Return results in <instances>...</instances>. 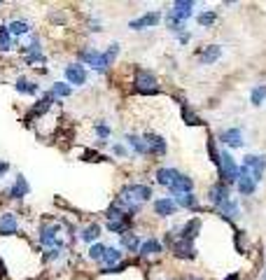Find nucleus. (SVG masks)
<instances>
[{"mask_svg": "<svg viewBox=\"0 0 266 280\" xmlns=\"http://www.w3.org/2000/svg\"><path fill=\"white\" fill-rule=\"evenodd\" d=\"M229 199H231V187L227 182H222V180L208 189V201H210L215 208H219L224 201H229Z\"/></svg>", "mask_w": 266, "mask_h": 280, "instance_id": "7", "label": "nucleus"}, {"mask_svg": "<svg viewBox=\"0 0 266 280\" xmlns=\"http://www.w3.org/2000/svg\"><path fill=\"white\" fill-rule=\"evenodd\" d=\"M168 280H178V278H168Z\"/></svg>", "mask_w": 266, "mask_h": 280, "instance_id": "46", "label": "nucleus"}, {"mask_svg": "<svg viewBox=\"0 0 266 280\" xmlns=\"http://www.w3.org/2000/svg\"><path fill=\"white\" fill-rule=\"evenodd\" d=\"M217 210H219V215H222L224 219H234V217H238V210H241V208H238V201L229 199V201H224Z\"/></svg>", "mask_w": 266, "mask_h": 280, "instance_id": "29", "label": "nucleus"}, {"mask_svg": "<svg viewBox=\"0 0 266 280\" xmlns=\"http://www.w3.org/2000/svg\"><path fill=\"white\" fill-rule=\"evenodd\" d=\"M121 262H124V252H121L119 248H108L105 255L101 257V268H112Z\"/></svg>", "mask_w": 266, "mask_h": 280, "instance_id": "19", "label": "nucleus"}, {"mask_svg": "<svg viewBox=\"0 0 266 280\" xmlns=\"http://www.w3.org/2000/svg\"><path fill=\"white\" fill-rule=\"evenodd\" d=\"M194 7L196 5H194L192 0H178V3H173V7H170L168 14H166V26H168L173 33H182L185 31V21L192 17Z\"/></svg>", "mask_w": 266, "mask_h": 280, "instance_id": "1", "label": "nucleus"}, {"mask_svg": "<svg viewBox=\"0 0 266 280\" xmlns=\"http://www.w3.org/2000/svg\"><path fill=\"white\" fill-rule=\"evenodd\" d=\"M14 47H17V44H14V37L7 31V26H0V49H3V52H12Z\"/></svg>", "mask_w": 266, "mask_h": 280, "instance_id": "33", "label": "nucleus"}, {"mask_svg": "<svg viewBox=\"0 0 266 280\" xmlns=\"http://www.w3.org/2000/svg\"><path fill=\"white\" fill-rule=\"evenodd\" d=\"M14 89H17L19 94H28V96H35L37 91H40V86H37V82H33V79H26V77H19L17 84H14Z\"/></svg>", "mask_w": 266, "mask_h": 280, "instance_id": "26", "label": "nucleus"}, {"mask_svg": "<svg viewBox=\"0 0 266 280\" xmlns=\"http://www.w3.org/2000/svg\"><path fill=\"white\" fill-rule=\"evenodd\" d=\"M264 98H266V84H257L252 91H250V103L257 105V108L264 103Z\"/></svg>", "mask_w": 266, "mask_h": 280, "instance_id": "35", "label": "nucleus"}, {"mask_svg": "<svg viewBox=\"0 0 266 280\" xmlns=\"http://www.w3.org/2000/svg\"><path fill=\"white\" fill-rule=\"evenodd\" d=\"M163 252V243L159 241V238H147V241H143L138 248V255L140 257H157Z\"/></svg>", "mask_w": 266, "mask_h": 280, "instance_id": "17", "label": "nucleus"}, {"mask_svg": "<svg viewBox=\"0 0 266 280\" xmlns=\"http://www.w3.org/2000/svg\"><path fill=\"white\" fill-rule=\"evenodd\" d=\"M59 231H61L59 224H45L42 229H40V234H37V238H40L42 248H47V250H52V248H66V245H63V241L59 238Z\"/></svg>", "mask_w": 266, "mask_h": 280, "instance_id": "6", "label": "nucleus"}, {"mask_svg": "<svg viewBox=\"0 0 266 280\" xmlns=\"http://www.w3.org/2000/svg\"><path fill=\"white\" fill-rule=\"evenodd\" d=\"M119 243H121V250H126V252H138V248H140V234H133V231L121 234Z\"/></svg>", "mask_w": 266, "mask_h": 280, "instance_id": "25", "label": "nucleus"}, {"mask_svg": "<svg viewBox=\"0 0 266 280\" xmlns=\"http://www.w3.org/2000/svg\"><path fill=\"white\" fill-rule=\"evenodd\" d=\"M224 280H238V273H231V275H227Z\"/></svg>", "mask_w": 266, "mask_h": 280, "instance_id": "44", "label": "nucleus"}, {"mask_svg": "<svg viewBox=\"0 0 266 280\" xmlns=\"http://www.w3.org/2000/svg\"><path fill=\"white\" fill-rule=\"evenodd\" d=\"M54 101L56 98L52 96V94H45L42 98H40V101H37L35 105H33V108H30V119H33V117H42V115H47L49 110H52V105H54Z\"/></svg>", "mask_w": 266, "mask_h": 280, "instance_id": "20", "label": "nucleus"}, {"mask_svg": "<svg viewBox=\"0 0 266 280\" xmlns=\"http://www.w3.org/2000/svg\"><path fill=\"white\" fill-rule=\"evenodd\" d=\"M236 187H238V192H241L243 196H252L254 189H257V182H254L252 177H248V175H241V177H238V182H236Z\"/></svg>", "mask_w": 266, "mask_h": 280, "instance_id": "31", "label": "nucleus"}, {"mask_svg": "<svg viewBox=\"0 0 266 280\" xmlns=\"http://www.w3.org/2000/svg\"><path fill=\"white\" fill-rule=\"evenodd\" d=\"M136 91L143 94V96H154V94H159L161 86H159L157 75L150 73V70H138V75H136Z\"/></svg>", "mask_w": 266, "mask_h": 280, "instance_id": "4", "label": "nucleus"}, {"mask_svg": "<svg viewBox=\"0 0 266 280\" xmlns=\"http://www.w3.org/2000/svg\"><path fill=\"white\" fill-rule=\"evenodd\" d=\"M19 234V217L17 213H3L0 215V236H14Z\"/></svg>", "mask_w": 266, "mask_h": 280, "instance_id": "12", "label": "nucleus"}, {"mask_svg": "<svg viewBox=\"0 0 266 280\" xmlns=\"http://www.w3.org/2000/svg\"><path fill=\"white\" fill-rule=\"evenodd\" d=\"M143 138H145L147 147H150V157H163L166 154V140L159 133H145Z\"/></svg>", "mask_w": 266, "mask_h": 280, "instance_id": "16", "label": "nucleus"}, {"mask_svg": "<svg viewBox=\"0 0 266 280\" xmlns=\"http://www.w3.org/2000/svg\"><path fill=\"white\" fill-rule=\"evenodd\" d=\"M261 280H266V271H264V278H261Z\"/></svg>", "mask_w": 266, "mask_h": 280, "instance_id": "45", "label": "nucleus"}, {"mask_svg": "<svg viewBox=\"0 0 266 280\" xmlns=\"http://www.w3.org/2000/svg\"><path fill=\"white\" fill-rule=\"evenodd\" d=\"M112 152H115V157H121V159L128 157V150L124 145H115V147H112Z\"/></svg>", "mask_w": 266, "mask_h": 280, "instance_id": "42", "label": "nucleus"}, {"mask_svg": "<svg viewBox=\"0 0 266 280\" xmlns=\"http://www.w3.org/2000/svg\"><path fill=\"white\" fill-rule=\"evenodd\" d=\"M219 143L227 147H234V150H238V147L245 145V140H243V131L241 126H234V128H224L222 133L217 135Z\"/></svg>", "mask_w": 266, "mask_h": 280, "instance_id": "10", "label": "nucleus"}, {"mask_svg": "<svg viewBox=\"0 0 266 280\" xmlns=\"http://www.w3.org/2000/svg\"><path fill=\"white\" fill-rule=\"evenodd\" d=\"M101 234H103L101 224L91 222V224H86V226L79 229V241H82V243H96L98 238H101Z\"/></svg>", "mask_w": 266, "mask_h": 280, "instance_id": "21", "label": "nucleus"}, {"mask_svg": "<svg viewBox=\"0 0 266 280\" xmlns=\"http://www.w3.org/2000/svg\"><path fill=\"white\" fill-rule=\"evenodd\" d=\"M105 250H108V245H103V243H96V245H91V250H89V259H94V262H101V257L105 255Z\"/></svg>", "mask_w": 266, "mask_h": 280, "instance_id": "38", "label": "nucleus"}, {"mask_svg": "<svg viewBox=\"0 0 266 280\" xmlns=\"http://www.w3.org/2000/svg\"><path fill=\"white\" fill-rule=\"evenodd\" d=\"M79 63L82 66H91L94 70H98V63H101V52L96 47H86L79 52Z\"/></svg>", "mask_w": 266, "mask_h": 280, "instance_id": "23", "label": "nucleus"}, {"mask_svg": "<svg viewBox=\"0 0 266 280\" xmlns=\"http://www.w3.org/2000/svg\"><path fill=\"white\" fill-rule=\"evenodd\" d=\"M28 192H30V187H28V182H26V177L17 175L14 184L7 189V199H12V201H21L24 196H28Z\"/></svg>", "mask_w": 266, "mask_h": 280, "instance_id": "15", "label": "nucleus"}, {"mask_svg": "<svg viewBox=\"0 0 266 280\" xmlns=\"http://www.w3.org/2000/svg\"><path fill=\"white\" fill-rule=\"evenodd\" d=\"M52 96L54 98H68L70 96V94H73V86L70 84H66V82H54V84H52Z\"/></svg>", "mask_w": 266, "mask_h": 280, "instance_id": "34", "label": "nucleus"}, {"mask_svg": "<svg viewBox=\"0 0 266 280\" xmlns=\"http://www.w3.org/2000/svg\"><path fill=\"white\" fill-rule=\"evenodd\" d=\"M152 208H154V215H157V217H173L178 210V206L173 203V199H168V196L157 199V201L152 203Z\"/></svg>", "mask_w": 266, "mask_h": 280, "instance_id": "14", "label": "nucleus"}, {"mask_svg": "<svg viewBox=\"0 0 266 280\" xmlns=\"http://www.w3.org/2000/svg\"><path fill=\"white\" fill-rule=\"evenodd\" d=\"M182 119H185V122H187L189 126H196V124H203V122H201V117L196 115V112H192V110H189V105L185 103V101H182Z\"/></svg>", "mask_w": 266, "mask_h": 280, "instance_id": "37", "label": "nucleus"}, {"mask_svg": "<svg viewBox=\"0 0 266 280\" xmlns=\"http://www.w3.org/2000/svg\"><path fill=\"white\" fill-rule=\"evenodd\" d=\"M173 203H175L178 208H196L199 206V199L194 196V192L192 194H178V196H173Z\"/></svg>", "mask_w": 266, "mask_h": 280, "instance_id": "32", "label": "nucleus"}, {"mask_svg": "<svg viewBox=\"0 0 266 280\" xmlns=\"http://www.w3.org/2000/svg\"><path fill=\"white\" fill-rule=\"evenodd\" d=\"M10 173V161H0V180Z\"/></svg>", "mask_w": 266, "mask_h": 280, "instance_id": "43", "label": "nucleus"}, {"mask_svg": "<svg viewBox=\"0 0 266 280\" xmlns=\"http://www.w3.org/2000/svg\"><path fill=\"white\" fill-rule=\"evenodd\" d=\"M168 189H170V194H173V196H178V194H192V192H194V177H189V175H185V173L178 171L175 180L170 182Z\"/></svg>", "mask_w": 266, "mask_h": 280, "instance_id": "11", "label": "nucleus"}, {"mask_svg": "<svg viewBox=\"0 0 266 280\" xmlns=\"http://www.w3.org/2000/svg\"><path fill=\"white\" fill-rule=\"evenodd\" d=\"M208 154H210V161L217 166V171H219V150L215 147V140L212 138H208Z\"/></svg>", "mask_w": 266, "mask_h": 280, "instance_id": "39", "label": "nucleus"}, {"mask_svg": "<svg viewBox=\"0 0 266 280\" xmlns=\"http://www.w3.org/2000/svg\"><path fill=\"white\" fill-rule=\"evenodd\" d=\"M117 199H119L121 203H126V206H143V203H147L152 199V189L140 182L124 184Z\"/></svg>", "mask_w": 266, "mask_h": 280, "instance_id": "2", "label": "nucleus"}, {"mask_svg": "<svg viewBox=\"0 0 266 280\" xmlns=\"http://www.w3.org/2000/svg\"><path fill=\"white\" fill-rule=\"evenodd\" d=\"M219 177H222V182H227L231 187V184L238 182V175H241V166L234 161V157H231V152H227V150H222L219 152Z\"/></svg>", "mask_w": 266, "mask_h": 280, "instance_id": "3", "label": "nucleus"}, {"mask_svg": "<svg viewBox=\"0 0 266 280\" xmlns=\"http://www.w3.org/2000/svg\"><path fill=\"white\" fill-rule=\"evenodd\" d=\"M117 54H119V44L112 42L108 49L101 52V63H98V73H108L110 66L117 61Z\"/></svg>", "mask_w": 266, "mask_h": 280, "instance_id": "13", "label": "nucleus"}, {"mask_svg": "<svg viewBox=\"0 0 266 280\" xmlns=\"http://www.w3.org/2000/svg\"><path fill=\"white\" fill-rule=\"evenodd\" d=\"M222 56V47H217V44H208L203 52H201V63H206V66H210V63H215Z\"/></svg>", "mask_w": 266, "mask_h": 280, "instance_id": "27", "label": "nucleus"}, {"mask_svg": "<svg viewBox=\"0 0 266 280\" xmlns=\"http://www.w3.org/2000/svg\"><path fill=\"white\" fill-rule=\"evenodd\" d=\"M170 250L178 259H196V252H194V243L192 241H185V238H173L170 241Z\"/></svg>", "mask_w": 266, "mask_h": 280, "instance_id": "9", "label": "nucleus"}, {"mask_svg": "<svg viewBox=\"0 0 266 280\" xmlns=\"http://www.w3.org/2000/svg\"><path fill=\"white\" fill-rule=\"evenodd\" d=\"M96 135L98 138H103V140H108L110 138V126L108 124H96Z\"/></svg>", "mask_w": 266, "mask_h": 280, "instance_id": "40", "label": "nucleus"}, {"mask_svg": "<svg viewBox=\"0 0 266 280\" xmlns=\"http://www.w3.org/2000/svg\"><path fill=\"white\" fill-rule=\"evenodd\" d=\"M126 143H128V147H131L136 154H140V157H150V147H147V143H145V138H143V135L128 133L126 135Z\"/></svg>", "mask_w": 266, "mask_h": 280, "instance_id": "24", "label": "nucleus"}, {"mask_svg": "<svg viewBox=\"0 0 266 280\" xmlns=\"http://www.w3.org/2000/svg\"><path fill=\"white\" fill-rule=\"evenodd\" d=\"M199 231H201V219L199 217H192L189 222H185V224L180 226L178 238H185V241H192V243H194V238L199 236Z\"/></svg>", "mask_w": 266, "mask_h": 280, "instance_id": "18", "label": "nucleus"}, {"mask_svg": "<svg viewBox=\"0 0 266 280\" xmlns=\"http://www.w3.org/2000/svg\"><path fill=\"white\" fill-rule=\"evenodd\" d=\"M175 175H178L175 168H159L157 175H154V180H157L161 187H170V182L175 180Z\"/></svg>", "mask_w": 266, "mask_h": 280, "instance_id": "30", "label": "nucleus"}, {"mask_svg": "<svg viewBox=\"0 0 266 280\" xmlns=\"http://www.w3.org/2000/svg\"><path fill=\"white\" fill-rule=\"evenodd\" d=\"M163 19L161 12H147L143 14V17L133 19L131 24H128V28H133V31H147V28H154V26H159V21Z\"/></svg>", "mask_w": 266, "mask_h": 280, "instance_id": "8", "label": "nucleus"}, {"mask_svg": "<svg viewBox=\"0 0 266 280\" xmlns=\"http://www.w3.org/2000/svg\"><path fill=\"white\" fill-rule=\"evenodd\" d=\"M98 159H101V154L94 152V150H84L82 152V161H98Z\"/></svg>", "mask_w": 266, "mask_h": 280, "instance_id": "41", "label": "nucleus"}, {"mask_svg": "<svg viewBox=\"0 0 266 280\" xmlns=\"http://www.w3.org/2000/svg\"><path fill=\"white\" fill-rule=\"evenodd\" d=\"M217 21V12L215 10H208V12H201V14H196V24H201L203 28H208V26H212Z\"/></svg>", "mask_w": 266, "mask_h": 280, "instance_id": "36", "label": "nucleus"}, {"mask_svg": "<svg viewBox=\"0 0 266 280\" xmlns=\"http://www.w3.org/2000/svg\"><path fill=\"white\" fill-rule=\"evenodd\" d=\"M7 26V31H10V35H26V33L30 31V24L28 21H24V19H12L10 24H5Z\"/></svg>", "mask_w": 266, "mask_h": 280, "instance_id": "28", "label": "nucleus"}, {"mask_svg": "<svg viewBox=\"0 0 266 280\" xmlns=\"http://www.w3.org/2000/svg\"><path fill=\"white\" fill-rule=\"evenodd\" d=\"M24 54H26V61L28 63H35V61H45V54H42V47H40V40L33 37L28 44L24 47Z\"/></svg>", "mask_w": 266, "mask_h": 280, "instance_id": "22", "label": "nucleus"}, {"mask_svg": "<svg viewBox=\"0 0 266 280\" xmlns=\"http://www.w3.org/2000/svg\"><path fill=\"white\" fill-rule=\"evenodd\" d=\"M63 77H66V82L70 86H84L86 82H89V73H86V68L79 61L68 63V66L63 68Z\"/></svg>", "mask_w": 266, "mask_h": 280, "instance_id": "5", "label": "nucleus"}]
</instances>
